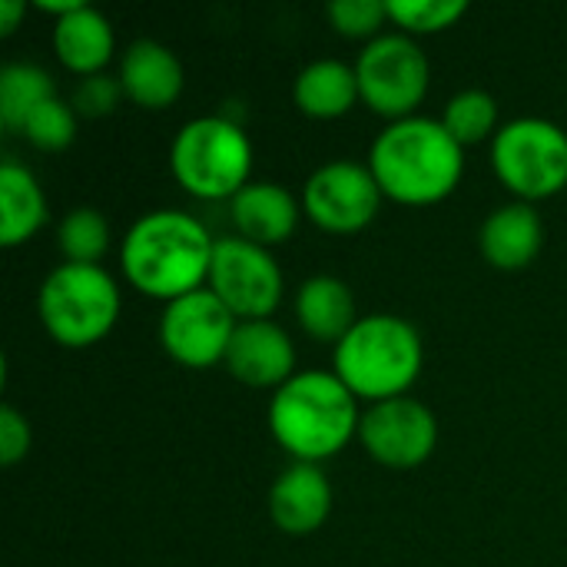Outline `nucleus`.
<instances>
[{
	"label": "nucleus",
	"instance_id": "28",
	"mask_svg": "<svg viewBox=\"0 0 567 567\" xmlns=\"http://www.w3.org/2000/svg\"><path fill=\"white\" fill-rule=\"evenodd\" d=\"M123 83L120 76H110V73H93V76H83L73 90V100L70 106L80 113V116H106L116 110V103L123 100Z\"/></svg>",
	"mask_w": 567,
	"mask_h": 567
},
{
	"label": "nucleus",
	"instance_id": "27",
	"mask_svg": "<svg viewBox=\"0 0 567 567\" xmlns=\"http://www.w3.org/2000/svg\"><path fill=\"white\" fill-rule=\"evenodd\" d=\"M329 20L346 37H379V27L389 20V0H332Z\"/></svg>",
	"mask_w": 567,
	"mask_h": 567
},
{
	"label": "nucleus",
	"instance_id": "26",
	"mask_svg": "<svg viewBox=\"0 0 567 567\" xmlns=\"http://www.w3.org/2000/svg\"><path fill=\"white\" fill-rule=\"evenodd\" d=\"M23 136L47 153L66 150L76 136V110L70 103H63L60 96L47 100L23 126Z\"/></svg>",
	"mask_w": 567,
	"mask_h": 567
},
{
	"label": "nucleus",
	"instance_id": "6",
	"mask_svg": "<svg viewBox=\"0 0 567 567\" xmlns=\"http://www.w3.org/2000/svg\"><path fill=\"white\" fill-rule=\"evenodd\" d=\"M43 329L66 349L100 342L120 319V286L103 266L63 262L47 272L37 292Z\"/></svg>",
	"mask_w": 567,
	"mask_h": 567
},
{
	"label": "nucleus",
	"instance_id": "14",
	"mask_svg": "<svg viewBox=\"0 0 567 567\" xmlns=\"http://www.w3.org/2000/svg\"><path fill=\"white\" fill-rule=\"evenodd\" d=\"M332 512V485L319 465L292 462L269 488V518L279 532L302 538L326 525Z\"/></svg>",
	"mask_w": 567,
	"mask_h": 567
},
{
	"label": "nucleus",
	"instance_id": "2",
	"mask_svg": "<svg viewBox=\"0 0 567 567\" xmlns=\"http://www.w3.org/2000/svg\"><path fill=\"white\" fill-rule=\"evenodd\" d=\"M369 169L382 196L405 206H429L455 193L465 173V146L432 116H405L389 123L372 150Z\"/></svg>",
	"mask_w": 567,
	"mask_h": 567
},
{
	"label": "nucleus",
	"instance_id": "13",
	"mask_svg": "<svg viewBox=\"0 0 567 567\" xmlns=\"http://www.w3.org/2000/svg\"><path fill=\"white\" fill-rule=\"evenodd\" d=\"M223 362L252 389H279L296 375V346L272 319H249L236 326Z\"/></svg>",
	"mask_w": 567,
	"mask_h": 567
},
{
	"label": "nucleus",
	"instance_id": "17",
	"mask_svg": "<svg viewBox=\"0 0 567 567\" xmlns=\"http://www.w3.org/2000/svg\"><path fill=\"white\" fill-rule=\"evenodd\" d=\"M542 243H545V223L535 213V206L522 199L492 209L478 233L482 256L505 272L532 266L535 256L542 252Z\"/></svg>",
	"mask_w": 567,
	"mask_h": 567
},
{
	"label": "nucleus",
	"instance_id": "31",
	"mask_svg": "<svg viewBox=\"0 0 567 567\" xmlns=\"http://www.w3.org/2000/svg\"><path fill=\"white\" fill-rule=\"evenodd\" d=\"M83 0H37V10H47V13H56V17H63V13H70V10H76Z\"/></svg>",
	"mask_w": 567,
	"mask_h": 567
},
{
	"label": "nucleus",
	"instance_id": "10",
	"mask_svg": "<svg viewBox=\"0 0 567 567\" xmlns=\"http://www.w3.org/2000/svg\"><path fill=\"white\" fill-rule=\"evenodd\" d=\"M382 203V189L369 163L329 159L309 173L302 186V213L326 233L365 229Z\"/></svg>",
	"mask_w": 567,
	"mask_h": 567
},
{
	"label": "nucleus",
	"instance_id": "8",
	"mask_svg": "<svg viewBox=\"0 0 567 567\" xmlns=\"http://www.w3.org/2000/svg\"><path fill=\"white\" fill-rule=\"evenodd\" d=\"M355 76H359L362 100L379 116H389L395 123L415 116L419 103L429 93L432 66L425 50L415 43V37L395 30V33H379L362 47L355 60Z\"/></svg>",
	"mask_w": 567,
	"mask_h": 567
},
{
	"label": "nucleus",
	"instance_id": "11",
	"mask_svg": "<svg viewBox=\"0 0 567 567\" xmlns=\"http://www.w3.org/2000/svg\"><path fill=\"white\" fill-rule=\"evenodd\" d=\"M236 326L239 319L223 306V299L209 286H203L166 302L159 316V342L179 365L206 369L226 359Z\"/></svg>",
	"mask_w": 567,
	"mask_h": 567
},
{
	"label": "nucleus",
	"instance_id": "15",
	"mask_svg": "<svg viewBox=\"0 0 567 567\" xmlns=\"http://www.w3.org/2000/svg\"><path fill=\"white\" fill-rule=\"evenodd\" d=\"M120 83H123V93L136 106L166 110L179 100V93L186 86V70L166 43L140 37L123 50Z\"/></svg>",
	"mask_w": 567,
	"mask_h": 567
},
{
	"label": "nucleus",
	"instance_id": "25",
	"mask_svg": "<svg viewBox=\"0 0 567 567\" xmlns=\"http://www.w3.org/2000/svg\"><path fill=\"white\" fill-rule=\"evenodd\" d=\"M468 13V0H389V20L402 33H439Z\"/></svg>",
	"mask_w": 567,
	"mask_h": 567
},
{
	"label": "nucleus",
	"instance_id": "12",
	"mask_svg": "<svg viewBox=\"0 0 567 567\" xmlns=\"http://www.w3.org/2000/svg\"><path fill=\"white\" fill-rule=\"evenodd\" d=\"M362 449L389 468H415L432 458L439 445V422L419 399L399 395L372 402L359 422Z\"/></svg>",
	"mask_w": 567,
	"mask_h": 567
},
{
	"label": "nucleus",
	"instance_id": "9",
	"mask_svg": "<svg viewBox=\"0 0 567 567\" xmlns=\"http://www.w3.org/2000/svg\"><path fill=\"white\" fill-rule=\"evenodd\" d=\"M206 286L223 299V306L239 322L269 319L282 302V269L276 256L266 246L249 243L243 236L216 239Z\"/></svg>",
	"mask_w": 567,
	"mask_h": 567
},
{
	"label": "nucleus",
	"instance_id": "21",
	"mask_svg": "<svg viewBox=\"0 0 567 567\" xmlns=\"http://www.w3.org/2000/svg\"><path fill=\"white\" fill-rule=\"evenodd\" d=\"M47 223V199L37 176L17 159L0 163V246L13 249Z\"/></svg>",
	"mask_w": 567,
	"mask_h": 567
},
{
	"label": "nucleus",
	"instance_id": "16",
	"mask_svg": "<svg viewBox=\"0 0 567 567\" xmlns=\"http://www.w3.org/2000/svg\"><path fill=\"white\" fill-rule=\"evenodd\" d=\"M229 213L243 239L269 249L292 236V229L299 226L302 199H296L292 189H286L282 183L256 179L229 199Z\"/></svg>",
	"mask_w": 567,
	"mask_h": 567
},
{
	"label": "nucleus",
	"instance_id": "3",
	"mask_svg": "<svg viewBox=\"0 0 567 567\" xmlns=\"http://www.w3.org/2000/svg\"><path fill=\"white\" fill-rule=\"evenodd\" d=\"M359 399L336 372H296L269 399L272 439L296 462L319 465L332 458L359 435Z\"/></svg>",
	"mask_w": 567,
	"mask_h": 567
},
{
	"label": "nucleus",
	"instance_id": "24",
	"mask_svg": "<svg viewBox=\"0 0 567 567\" xmlns=\"http://www.w3.org/2000/svg\"><path fill=\"white\" fill-rule=\"evenodd\" d=\"M56 239H60V252L66 256V262L100 266L103 252L110 249V223L100 209L76 206L60 219Z\"/></svg>",
	"mask_w": 567,
	"mask_h": 567
},
{
	"label": "nucleus",
	"instance_id": "5",
	"mask_svg": "<svg viewBox=\"0 0 567 567\" xmlns=\"http://www.w3.org/2000/svg\"><path fill=\"white\" fill-rule=\"evenodd\" d=\"M169 169L189 196L233 199L249 186L252 143L229 116H196L173 136Z\"/></svg>",
	"mask_w": 567,
	"mask_h": 567
},
{
	"label": "nucleus",
	"instance_id": "29",
	"mask_svg": "<svg viewBox=\"0 0 567 567\" xmlns=\"http://www.w3.org/2000/svg\"><path fill=\"white\" fill-rule=\"evenodd\" d=\"M27 452H30V422L13 405H3L0 409V462L17 465L20 458H27Z\"/></svg>",
	"mask_w": 567,
	"mask_h": 567
},
{
	"label": "nucleus",
	"instance_id": "20",
	"mask_svg": "<svg viewBox=\"0 0 567 567\" xmlns=\"http://www.w3.org/2000/svg\"><path fill=\"white\" fill-rule=\"evenodd\" d=\"M296 319L319 342H339L355 322V296L336 276H309L296 292Z\"/></svg>",
	"mask_w": 567,
	"mask_h": 567
},
{
	"label": "nucleus",
	"instance_id": "4",
	"mask_svg": "<svg viewBox=\"0 0 567 567\" xmlns=\"http://www.w3.org/2000/svg\"><path fill=\"white\" fill-rule=\"evenodd\" d=\"M425 362L419 329L392 312L359 316V322L336 342L332 372L355 399L385 402L405 395Z\"/></svg>",
	"mask_w": 567,
	"mask_h": 567
},
{
	"label": "nucleus",
	"instance_id": "22",
	"mask_svg": "<svg viewBox=\"0 0 567 567\" xmlns=\"http://www.w3.org/2000/svg\"><path fill=\"white\" fill-rule=\"evenodd\" d=\"M53 80L37 63H7L0 70V123L13 133H23L27 120L53 100Z\"/></svg>",
	"mask_w": 567,
	"mask_h": 567
},
{
	"label": "nucleus",
	"instance_id": "7",
	"mask_svg": "<svg viewBox=\"0 0 567 567\" xmlns=\"http://www.w3.org/2000/svg\"><path fill=\"white\" fill-rule=\"evenodd\" d=\"M492 166L522 203L555 196L567 186V133L542 116L508 120L492 140Z\"/></svg>",
	"mask_w": 567,
	"mask_h": 567
},
{
	"label": "nucleus",
	"instance_id": "23",
	"mask_svg": "<svg viewBox=\"0 0 567 567\" xmlns=\"http://www.w3.org/2000/svg\"><path fill=\"white\" fill-rule=\"evenodd\" d=\"M442 123L462 146L482 143L488 136L495 140V133L502 130L495 96L488 90H478V86H468V90L455 93L442 110Z\"/></svg>",
	"mask_w": 567,
	"mask_h": 567
},
{
	"label": "nucleus",
	"instance_id": "1",
	"mask_svg": "<svg viewBox=\"0 0 567 567\" xmlns=\"http://www.w3.org/2000/svg\"><path fill=\"white\" fill-rule=\"evenodd\" d=\"M216 239L183 209L143 213L120 243L123 276L150 299L173 302L209 282Z\"/></svg>",
	"mask_w": 567,
	"mask_h": 567
},
{
	"label": "nucleus",
	"instance_id": "19",
	"mask_svg": "<svg viewBox=\"0 0 567 567\" xmlns=\"http://www.w3.org/2000/svg\"><path fill=\"white\" fill-rule=\"evenodd\" d=\"M292 96H296V106L312 120L346 116L355 106V100H362L355 66L336 56H319L306 63L296 76Z\"/></svg>",
	"mask_w": 567,
	"mask_h": 567
},
{
	"label": "nucleus",
	"instance_id": "18",
	"mask_svg": "<svg viewBox=\"0 0 567 567\" xmlns=\"http://www.w3.org/2000/svg\"><path fill=\"white\" fill-rule=\"evenodd\" d=\"M113 47H116L113 23L106 20V13H100L90 3H80L76 10L53 20V50L60 63L80 76L103 73V66L113 56Z\"/></svg>",
	"mask_w": 567,
	"mask_h": 567
},
{
	"label": "nucleus",
	"instance_id": "30",
	"mask_svg": "<svg viewBox=\"0 0 567 567\" xmlns=\"http://www.w3.org/2000/svg\"><path fill=\"white\" fill-rule=\"evenodd\" d=\"M23 10H27V3H20V0H0V33H10Z\"/></svg>",
	"mask_w": 567,
	"mask_h": 567
}]
</instances>
